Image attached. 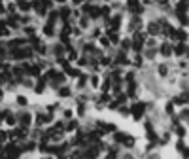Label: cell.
<instances>
[{
	"mask_svg": "<svg viewBox=\"0 0 189 159\" xmlns=\"http://www.w3.org/2000/svg\"><path fill=\"white\" fill-rule=\"evenodd\" d=\"M68 129H70V131H72V129H78V121H70V123H68Z\"/></svg>",
	"mask_w": 189,
	"mask_h": 159,
	"instance_id": "20",
	"label": "cell"
},
{
	"mask_svg": "<svg viewBox=\"0 0 189 159\" xmlns=\"http://www.w3.org/2000/svg\"><path fill=\"white\" fill-rule=\"evenodd\" d=\"M89 23H91V19L85 15V13H83L81 19H80V27H81V28H87V27H89Z\"/></svg>",
	"mask_w": 189,
	"mask_h": 159,
	"instance_id": "10",
	"label": "cell"
},
{
	"mask_svg": "<svg viewBox=\"0 0 189 159\" xmlns=\"http://www.w3.org/2000/svg\"><path fill=\"white\" fill-rule=\"evenodd\" d=\"M59 95H61V97H68V95H70V89H68V87H61Z\"/></svg>",
	"mask_w": 189,
	"mask_h": 159,
	"instance_id": "17",
	"label": "cell"
},
{
	"mask_svg": "<svg viewBox=\"0 0 189 159\" xmlns=\"http://www.w3.org/2000/svg\"><path fill=\"white\" fill-rule=\"evenodd\" d=\"M68 49H70V47H68ZM76 59H78V53H76L74 49H70V53H68V61H76Z\"/></svg>",
	"mask_w": 189,
	"mask_h": 159,
	"instance_id": "16",
	"label": "cell"
},
{
	"mask_svg": "<svg viewBox=\"0 0 189 159\" xmlns=\"http://www.w3.org/2000/svg\"><path fill=\"white\" fill-rule=\"evenodd\" d=\"M185 51H187V44H181V42H178V44L174 46V55L185 57Z\"/></svg>",
	"mask_w": 189,
	"mask_h": 159,
	"instance_id": "6",
	"label": "cell"
},
{
	"mask_svg": "<svg viewBox=\"0 0 189 159\" xmlns=\"http://www.w3.org/2000/svg\"><path fill=\"white\" fill-rule=\"evenodd\" d=\"M127 133H123V131H115L114 133V142L115 144H125V140H127Z\"/></svg>",
	"mask_w": 189,
	"mask_h": 159,
	"instance_id": "7",
	"label": "cell"
},
{
	"mask_svg": "<svg viewBox=\"0 0 189 159\" xmlns=\"http://www.w3.org/2000/svg\"><path fill=\"white\" fill-rule=\"evenodd\" d=\"M6 25L4 23H0V34H6V32H8V31H6V28H4Z\"/></svg>",
	"mask_w": 189,
	"mask_h": 159,
	"instance_id": "22",
	"label": "cell"
},
{
	"mask_svg": "<svg viewBox=\"0 0 189 159\" xmlns=\"http://www.w3.org/2000/svg\"><path fill=\"white\" fill-rule=\"evenodd\" d=\"M157 72H159V76H169V67H166V64H159L157 67Z\"/></svg>",
	"mask_w": 189,
	"mask_h": 159,
	"instance_id": "9",
	"label": "cell"
},
{
	"mask_svg": "<svg viewBox=\"0 0 189 159\" xmlns=\"http://www.w3.org/2000/svg\"><path fill=\"white\" fill-rule=\"evenodd\" d=\"M148 112V102H134L131 104V115L134 121H140L144 118V114Z\"/></svg>",
	"mask_w": 189,
	"mask_h": 159,
	"instance_id": "1",
	"label": "cell"
},
{
	"mask_svg": "<svg viewBox=\"0 0 189 159\" xmlns=\"http://www.w3.org/2000/svg\"><path fill=\"white\" fill-rule=\"evenodd\" d=\"M184 157H185V159H189V148L185 150V154H184Z\"/></svg>",
	"mask_w": 189,
	"mask_h": 159,
	"instance_id": "23",
	"label": "cell"
},
{
	"mask_svg": "<svg viewBox=\"0 0 189 159\" xmlns=\"http://www.w3.org/2000/svg\"><path fill=\"white\" fill-rule=\"evenodd\" d=\"M146 34H148L150 38L161 34V25H159V21H150V23H148V28H146Z\"/></svg>",
	"mask_w": 189,
	"mask_h": 159,
	"instance_id": "2",
	"label": "cell"
},
{
	"mask_svg": "<svg viewBox=\"0 0 189 159\" xmlns=\"http://www.w3.org/2000/svg\"><path fill=\"white\" fill-rule=\"evenodd\" d=\"M159 53L163 55V57H170V55L174 53V46H172V44H169V42H165V44L159 47Z\"/></svg>",
	"mask_w": 189,
	"mask_h": 159,
	"instance_id": "5",
	"label": "cell"
},
{
	"mask_svg": "<svg viewBox=\"0 0 189 159\" xmlns=\"http://www.w3.org/2000/svg\"><path fill=\"white\" fill-rule=\"evenodd\" d=\"M85 112H87L85 104H83V102H80V106H78V114H80V115H85Z\"/></svg>",
	"mask_w": 189,
	"mask_h": 159,
	"instance_id": "15",
	"label": "cell"
},
{
	"mask_svg": "<svg viewBox=\"0 0 189 159\" xmlns=\"http://www.w3.org/2000/svg\"><path fill=\"white\" fill-rule=\"evenodd\" d=\"M17 102L23 106V104H27V99H25V97H19V99H17Z\"/></svg>",
	"mask_w": 189,
	"mask_h": 159,
	"instance_id": "21",
	"label": "cell"
},
{
	"mask_svg": "<svg viewBox=\"0 0 189 159\" xmlns=\"http://www.w3.org/2000/svg\"><path fill=\"white\" fill-rule=\"evenodd\" d=\"M119 27H121V13H115V15L110 19V27L108 28L117 32V31H119Z\"/></svg>",
	"mask_w": 189,
	"mask_h": 159,
	"instance_id": "4",
	"label": "cell"
},
{
	"mask_svg": "<svg viewBox=\"0 0 189 159\" xmlns=\"http://www.w3.org/2000/svg\"><path fill=\"white\" fill-rule=\"evenodd\" d=\"M89 82H91V85H93V87H96V85H99V76L93 74V76L89 78Z\"/></svg>",
	"mask_w": 189,
	"mask_h": 159,
	"instance_id": "14",
	"label": "cell"
},
{
	"mask_svg": "<svg viewBox=\"0 0 189 159\" xmlns=\"http://www.w3.org/2000/svg\"><path fill=\"white\" fill-rule=\"evenodd\" d=\"M99 44H100L102 47H110V40H108V36H100V38H99Z\"/></svg>",
	"mask_w": 189,
	"mask_h": 159,
	"instance_id": "13",
	"label": "cell"
},
{
	"mask_svg": "<svg viewBox=\"0 0 189 159\" xmlns=\"http://www.w3.org/2000/svg\"><path fill=\"white\" fill-rule=\"evenodd\" d=\"M176 150L180 151V154H185V150H187L185 142H184V140H178V144H176Z\"/></svg>",
	"mask_w": 189,
	"mask_h": 159,
	"instance_id": "12",
	"label": "cell"
},
{
	"mask_svg": "<svg viewBox=\"0 0 189 159\" xmlns=\"http://www.w3.org/2000/svg\"><path fill=\"white\" fill-rule=\"evenodd\" d=\"M0 99H2V91H0Z\"/></svg>",
	"mask_w": 189,
	"mask_h": 159,
	"instance_id": "25",
	"label": "cell"
},
{
	"mask_svg": "<svg viewBox=\"0 0 189 159\" xmlns=\"http://www.w3.org/2000/svg\"><path fill=\"white\" fill-rule=\"evenodd\" d=\"M174 106H176V104H174L172 100H170V102H166V106H165V112L169 115H172V118H174Z\"/></svg>",
	"mask_w": 189,
	"mask_h": 159,
	"instance_id": "11",
	"label": "cell"
},
{
	"mask_svg": "<svg viewBox=\"0 0 189 159\" xmlns=\"http://www.w3.org/2000/svg\"><path fill=\"white\" fill-rule=\"evenodd\" d=\"M174 104H178V106H185L189 104V91H184V93H180V95L172 100Z\"/></svg>",
	"mask_w": 189,
	"mask_h": 159,
	"instance_id": "3",
	"label": "cell"
},
{
	"mask_svg": "<svg viewBox=\"0 0 189 159\" xmlns=\"http://www.w3.org/2000/svg\"><path fill=\"white\" fill-rule=\"evenodd\" d=\"M174 133H176V136H178V138L180 140H184V136H185V127L184 125H176V127H174Z\"/></svg>",
	"mask_w": 189,
	"mask_h": 159,
	"instance_id": "8",
	"label": "cell"
},
{
	"mask_svg": "<svg viewBox=\"0 0 189 159\" xmlns=\"http://www.w3.org/2000/svg\"><path fill=\"white\" fill-rule=\"evenodd\" d=\"M185 59H189V44H187V51H185Z\"/></svg>",
	"mask_w": 189,
	"mask_h": 159,
	"instance_id": "24",
	"label": "cell"
},
{
	"mask_svg": "<svg viewBox=\"0 0 189 159\" xmlns=\"http://www.w3.org/2000/svg\"><path fill=\"white\" fill-rule=\"evenodd\" d=\"M47 36H53V25H46V31H44Z\"/></svg>",
	"mask_w": 189,
	"mask_h": 159,
	"instance_id": "18",
	"label": "cell"
},
{
	"mask_svg": "<svg viewBox=\"0 0 189 159\" xmlns=\"http://www.w3.org/2000/svg\"><path fill=\"white\" fill-rule=\"evenodd\" d=\"M21 119H23V125H29V123H30V115H29V114H27V115H23Z\"/></svg>",
	"mask_w": 189,
	"mask_h": 159,
	"instance_id": "19",
	"label": "cell"
}]
</instances>
